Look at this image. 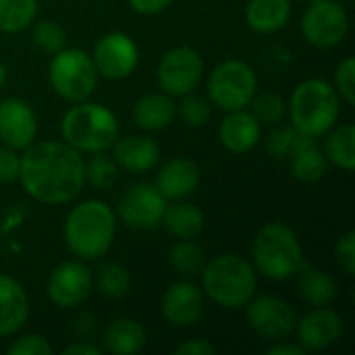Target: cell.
<instances>
[{
    "instance_id": "obj_21",
    "label": "cell",
    "mask_w": 355,
    "mask_h": 355,
    "mask_svg": "<svg viewBox=\"0 0 355 355\" xmlns=\"http://www.w3.org/2000/svg\"><path fill=\"white\" fill-rule=\"evenodd\" d=\"M29 316V300L21 283L0 275V337L15 335Z\"/></svg>"
},
{
    "instance_id": "obj_45",
    "label": "cell",
    "mask_w": 355,
    "mask_h": 355,
    "mask_svg": "<svg viewBox=\"0 0 355 355\" xmlns=\"http://www.w3.org/2000/svg\"><path fill=\"white\" fill-rule=\"evenodd\" d=\"M4 83H6V67L0 62V87H2Z\"/></svg>"
},
{
    "instance_id": "obj_2",
    "label": "cell",
    "mask_w": 355,
    "mask_h": 355,
    "mask_svg": "<svg viewBox=\"0 0 355 355\" xmlns=\"http://www.w3.org/2000/svg\"><path fill=\"white\" fill-rule=\"evenodd\" d=\"M116 235V214L100 200L75 206L64 223V243L81 260L102 258Z\"/></svg>"
},
{
    "instance_id": "obj_14",
    "label": "cell",
    "mask_w": 355,
    "mask_h": 355,
    "mask_svg": "<svg viewBox=\"0 0 355 355\" xmlns=\"http://www.w3.org/2000/svg\"><path fill=\"white\" fill-rule=\"evenodd\" d=\"M48 297L54 306L67 310L81 306L94 291V277L81 262H62L48 279Z\"/></svg>"
},
{
    "instance_id": "obj_41",
    "label": "cell",
    "mask_w": 355,
    "mask_h": 355,
    "mask_svg": "<svg viewBox=\"0 0 355 355\" xmlns=\"http://www.w3.org/2000/svg\"><path fill=\"white\" fill-rule=\"evenodd\" d=\"M177 355H214L216 354V347L206 341V339H189L185 343H181L177 349H175Z\"/></svg>"
},
{
    "instance_id": "obj_27",
    "label": "cell",
    "mask_w": 355,
    "mask_h": 355,
    "mask_svg": "<svg viewBox=\"0 0 355 355\" xmlns=\"http://www.w3.org/2000/svg\"><path fill=\"white\" fill-rule=\"evenodd\" d=\"M162 225L166 227V231L171 235H175L179 239H193L204 231L206 216H204L202 208H198L196 204L177 200V204H173V206L166 204Z\"/></svg>"
},
{
    "instance_id": "obj_19",
    "label": "cell",
    "mask_w": 355,
    "mask_h": 355,
    "mask_svg": "<svg viewBox=\"0 0 355 355\" xmlns=\"http://www.w3.org/2000/svg\"><path fill=\"white\" fill-rule=\"evenodd\" d=\"M200 185V171L189 158L168 160L156 177V189L166 202H177L189 198Z\"/></svg>"
},
{
    "instance_id": "obj_37",
    "label": "cell",
    "mask_w": 355,
    "mask_h": 355,
    "mask_svg": "<svg viewBox=\"0 0 355 355\" xmlns=\"http://www.w3.org/2000/svg\"><path fill=\"white\" fill-rule=\"evenodd\" d=\"M335 89L345 104H355V60L354 56H347L339 62L335 71Z\"/></svg>"
},
{
    "instance_id": "obj_8",
    "label": "cell",
    "mask_w": 355,
    "mask_h": 355,
    "mask_svg": "<svg viewBox=\"0 0 355 355\" xmlns=\"http://www.w3.org/2000/svg\"><path fill=\"white\" fill-rule=\"evenodd\" d=\"M256 89V75L243 60H225L208 77L210 102L225 112L248 108Z\"/></svg>"
},
{
    "instance_id": "obj_13",
    "label": "cell",
    "mask_w": 355,
    "mask_h": 355,
    "mask_svg": "<svg viewBox=\"0 0 355 355\" xmlns=\"http://www.w3.org/2000/svg\"><path fill=\"white\" fill-rule=\"evenodd\" d=\"M92 60L96 71L106 79H125L139 62V48L127 33L112 31L96 44Z\"/></svg>"
},
{
    "instance_id": "obj_39",
    "label": "cell",
    "mask_w": 355,
    "mask_h": 355,
    "mask_svg": "<svg viewBox=\"0 0 355 355\" xmlns=\"http://www.w3.org/2000/svg\"><path fill=\"white\" fill-rule=\"evenodd\" d=\"M335 258L337 264L347 272V275H355V233L347 231L335 245Z\"/></svg>"
},
{
    "instance_id": "obj_17",
    "label": "cell",
    "mask_w": 355,
    "mask_h": 355,
    "mask_svg": "<svg viewBox=\"0 0 355 355\" xmlns=\"http://www.w3.org/2000/svg\"><path fill=\"white\" fill-rule=\"evenodd\" d=\"M204 314V291L189 281L171 285L162 295V316L173 327H193Z\"/></svg>"
},
{
    "instance_id": "obj_9",
    "label": "cell",
    "mask_w": 355,
    "mask_h": 355,
    "mask_svg": "<svg viewBox=\"0 0 355 355\" xmlns=\"http://www.w3.org/2000/svg\"><path fill=\"white\" fill-rule=\"evenodd\" d=\"M349 31V15L337 0H312L302 19V33L316 48L339 46Z\"/></svg>"
},
{
    "instance_id": "obj_31",
    "label": "cell",
    "mask_w": 355,
    "mask_h": 355,
    "mask_svg": "<svg viewBox=\"0 0 355 355\" xmlns=\"http://www.w3.org/2000/svg\"><path fill=\"white\" fill-rule=\"evenodd\" d=\"M96 287L104 297L121 300L131 291L129 270L116 262H108V264L100 266V270L96 275Z\"/></svg>"
},
{
    "instance_id": "obj_35",
    "label": "cell",
    "mask_w": 355,
    "mask_h": 355,
    "mask_svg": "<svg viewBox=\"0 0 355 355\" xmlns=\"http://www.w3.org/2000/svg\"><path fill=\"white\" fill-rule=\"evenodd\" d=\"M304 137L306 135H302L295 127H277L266 137V150L270 156L279 160H289V156L295 152V148Z\"/></svg>"
},
{
    "instance_id": "obj_23",
    "label": "cell",
    "mask_w": 355,
    "mask_h": 355,
    "mask_svg": "<svg viewBox=\"0 0 355 355\" xmlns=\"http://www.w3.org/2000/svg\"><path fill=\"white\" fill-rule=\"evenodd\" d=\"M177 114V106L168 94H146L135 102L133 121L139 129L162 131L166 129Z\"/></svg>"
},
{
    "instance_id": "obj_20",
    "label": "cell",
    "mask_w": 355,
    "mask_h": 355,
    "mask_svg": "<svg viewBox=\"0 0 355 355\" xmlns=\"http://www.w3.org/2000/svg\"><path fill=\"white\" fill-rule=\"evenodd\" d=\"M260 133H262V125L245 108L231 110L218 127L220 144L233 154H245L254 150L256 144L260 141Z\"/></svg>"
},
{
    "instance_id": "obj_30",
    "label": "cell",
    "mask_w": 355,
    "mask_h": 355,
    "mask_svg": "<svg viewBox=\"0 0 355 355\" xmlns=\"http://www.w3.org/2000/svg\"><path fill=\"white\" fill-rule=\"evenodd\" d=\"M35 0H0V31L19 33L35 19Z\"/></svg>"
},
{
    "instance_id": "obj_3",
    "label": "cell",
    "mask_w": 355,
    "mask_h": 355,
    "mask_svg": "<svg viewBox=\"0 0 355 355\" xmlns=\"http://www.w3.org/2000/svg\"><path fill=\"white\" fill-rule=\"evenodd\" d=\"M202 291L220 308H243L258 289V277L252 262L237 254H220L202 268Z\"/></svg>"
},
{
    "instance_id": "obj_26",
    "label": "cell",
    "mask_w": 355,
    "mask_h": 355,
    "mask_svg": "<svg viewBox=\"0 0 355 355\" xmlns=\"http://www.w3.org/2000/svg\"><path fill=\"white\" fill-rule=\"evenodd\" d=\"M289 160L293 177L302 183H318L329 168V160L314 137H304Z\"/></svg>"
},
{
    "instance_id": "obj_5",
    "label": "cell",
    "mask_w": 355,
    "mask_h": 355,
    "mask_svg": "<svg viewBox=\"0 0 355 355\" xmlns=\"http://www.w3.org/2000/svg\"><path fill=\"white\" fill-rule=\"evenodd\" d=\"M252 260L254 268L272 281L295 277L306 262L297 235L285 223H268L258 231L252 243Z\"/></svg>"
},
{
    "instance_id": "obj_28",
    "label": "cell",
    "mask_w": 355,
    "mask_h": 355,
    "mask_svg": "<svg viewBox=\"0 0 355 355\" xmlns=\"http://www.w3.org/2000/svg\"><path fill=\"white\" fill-rule=\"evenodd\" d=\"M324 156L331 164L352 173L355 168V127L352 123L333 129L324 141Z\"/></svg>"
},
{
    "instance_id": "obj_42",
    "label": "cell",
    "mask_w": 355,
    "mask_h": 355,
    "mask_svg": "<svg viewBox=\"0 0 355 355\" xmlns=\"http://www.w3.org/2000/svg\"><path fill=\"white\" fill-rule=\"evenodd\" d=\"M173 0H129V4L133 6L135 12L139 15H156L162 12Z\"/></svg>"
},
{
    "instance_id": "obj_10",
    "label": "cell",
    "mask_w": 355,
    "mask_h": 355,
    "mask_svg": "<svg viewBox=\"0 0 355 355\" xmlns=\"http://www.w3.org/2000/svg\"><path fill=\"white\" fill-rule=\"evenodd\" d=\"M204 73L202 56L189 46H177L168 50L158 62V85L168 96H185L193 92Z\"/></svg>"
},
{
    "instance_id": "obj_25",
    "label": "cell",
    "mask_w": 355,
    "mask_h": 355,
    "mask_svg": "<svg viewBox=\"0 0 355 355\" xmlns=\"http://www.w3.org/2000/svg\"><path fill=\"white\" fill-rule=\"evenodd\" d=\"M291 17L289 0H250L245 8L248 25L258 33H275L287 25Z\"/></svg>"
},
{
    "instance_id": "obj_15",
    "label": "cell",
    "mask_w": 355,
    "mask_h": 355,
    "mask_svg": "<svg viewBox=\"0 0 355 355\" xmlns=\"http://www.w3.org/2000/svg\"><path fill=\"white\" fill-rule=\"evenodd\" d=\"M297 343L306 352H320L337 343L343 335V318L329 306H318L295 322Z\"/></svg>"
},
{
    "instance_id": "obj_36",
    "label": "cell",
    "mask_w": 355,
    "mask_h": 355,
    "mask_svg": "<svg viewBox=\"0 0 355 355\" xmlns=\"http://www.w3.org/2000/svg\"><path fill=\"white\" fill-rule=\"evenodd\" d=\"M179 114H181L185 125L204 127L212 116V108H210V102L206 98L196 96V94L189 92V94L183 96V102L179 104Z\"/></svg>"
},
{
    "instance_id": "obj_44",
    "label": "cell",
    "mask_w": 355,
    "mask_h": 355,
    "mask_svg": "<svg viewBox=\"0 0 355 355\" xmlns=\"http://www.w3.org/2000/svg\"><path fill=\"white\" fill-rule=\"evenodd\" d=\"M102 354V347L89 343V341H77V343H71L62 349V355H100Z\"/></svg>"
},
{
    "instance_id": "obj_12",
    "label": "cell",
    "mask_w": 355,
    "mask_h": 355,
    "mask_svg": "<svg viewBox=\"0 0 355 355\" xmlns=\"http://www.w3.org/2000/svg\"><path fill=\"white\" fill-rule=\"evenodd\" d=\"M166 200L152 183H133L119 200V216L131 229H156L162 225Z\"/></svg>"
},
{
    "instance_id": "obj_1",
    "label": "cell",
    "mask_w": 355,
    "mask_h": 355,
    "mask_svg": "<svg viewBox=\"0 0 355 355\" xmlns=\"http://www.w3.org/2000/svg\"><path fill=\"white\" fill-rule=\"evenodd\" d=\"M85 160L67 141H40L25 148L19 181L42 204H67L85 185Z\"/></svg>"
},
{
    "instance_id": "obj_34",
    "label": "cell",
    "mask_w": 355,
    "mask_h": 355,
    "mask_svg": "<svg viewBox=\"0 0 355 355\" xmlns=\"http://www.w3.org/2000/svg\"><path fill=\"white\" fill-rule=\"evenodd\" d=\"M33 42L35 46L46 52V54H56L64 48L67 44V33L60 27V23L50 21V19H42L33 25Z\"/></svg>"
},
{
    "instance_id": "obj_11",
    "label": "cell",
    "mask_w": 355,
    "mask_h": 355,
    "mask_svg": "<svg viewBox=\"0 0 355 355\" xmlns=\"http://www.w3.org/2000/svg\"><path fill=\"white\" fill-rule=\"evenodd\" d=\"M245 320L256 335L279 341L293 333L297 316L295 310L277 295H254L245 304Z\"/></svg>"
},
{
    "instance_id": "obj_24",
    "label": "cell",
    "mask_w": 355,
    "mask_h": 355,
    "mask_svg": "<svg viewBox=\"0 0 355 355\" xmlns=\"http://www.w3.org/2000/svg\"><path fill=\"white\" fill-rule=\"evenodd\" d=\"M295 277L300 279V295H302V300L306 304L314 306V308L331 306L339 295V287H337L335 279L329 272H324V270H320V268H316L312 264L304 262Z\"/></svg>"
},
{
    "instance_id": "obj_18",
    "label": "cell",
    "mask_w": 355,
    "mask_h": 355,
    "mask_svg": "<svg viewBox=\"0 0 355 355\" xmlns=\"http://www.w3.org/2000/svg\"><path fill=\"white\" fill-rule=\"evenodd\" d=\"M112 148L114 162L129 173H148L160 162V146L150 135H127L123 139L116 137Z\"/></svg>"
},
{
    "instance_id": "obj_6",
    "label": "cell",
    "mask_w": 355,
    "mask_h": 355,
    "mask_svg": "<svg viewBox=\"0 0 355 355\" xmlns=\"http://www.w3.org/2000/svg\"><path fill=\"white\" fill-rule=\"evenodd\" d=\"M62 139L77 152H106L119 137L116 116L98 102H75L62 116Z\"/></svg>"
},
{
    "instance_id": "obj_46",
    "label": "cell",
    "mask_w": 355,
    "mask_h": 355,
    "mask_svg": "<svg viewBox=\"0 0 355 355\" xmlns=\"http://www.w3.org/2000/svg\"><path fill=\"white\" fill-rule=\"evenodd\" d=\"M302 2H312V0H302Z\"/></svg>"
},
{
    "instance_id": "obj_29",
    "label": "cell",
    "mask_w": 355,
    "mask_h": 355,
    "mask_svg": "<svg viewBox=\"0 0 355 355\" xmlns=\"http://www.w3.org/2000/svg\"><path fill=\"white\" fill-rule=\"evenodd\" d=\"M168 264L175 272H179L183 277H196L202 272V268L206 264V254L191 239H181L177 245L171 248Z\"/></svg>"
},
{
    "instance_id": "obj_38",
    "label": "cell",
    "mask_w": 355,
    "mask_h": 355,
    "mask_svg": "<svg viewBox=\"0 0 355 355\" xmlns=\"http://www.w3.org/2000/svg\"><path fill=\"white\" fill-rule=\"evenodd\" d=\"M52 347L42 335H23L12 341L8 355H50Z\"/></svg>"
},
{
    "instance_id": "obj_32",
    "label": "cell",
    "mask_w": 355,
    "mask_h": 355,
    "mask_svg": "<svg viewBox=\"0 0 355 355\" xmlns=\"http://www.w3.org/2000/svg\"><path fill=\"white\" fill-rule=\"evenodd\" d=\"M85 181L96 189H110L119 179V164L112 156L104 152H94V156L83 164Z\"/></svg>"
},
{
    "instance_id": "obj_4",
    "label": "cell",
    "mask_w": 355,
    "mask_h": 355,
    "mask_svg": "<svg viewBox=\"0 0 355 355\" xmlns=\"http://www.w3.org/2000/svg\"><path fill=\"white\" fill-rule=\"evenodd\" d=\"M293 127L306 137H322L329 133L341 114V98L337 89L324 79L302 81L289 104Z\"/></svg>"
},
{
    "instance_id": "obj_43",
    "label": "cell",
    "mask_w": 355,
    "mask_h": 355,
    "mask_svg": "<svg viewBox=\"0 0 355 355\" xmlns=\"http://www.w3.org/2000/svg\"><path fill=\"white\" fill-rule=\"evenodd\" d=\"M266 354L268 355H304L306 354V349H304L300 343H287L285 339H279V343L270 345V347L266 349Z\"/></svg>"
},
{
    "instance_id": "obj_16",
    "label": "cell",
    "mask_w": 355,
    "mask_h": 355,
    "mask_svg": "<svg viewBox=\"0 0 355 355\" xmlns=\"http://www.w3.org/2000/svg\"><path fill=\"white\" fill-rule=\"evenodd\" d=\"M37 119L31 106L19 98L0 102V139L12 150H25L35 141Z\"/></svg>"
},
{
    "instance_id": "obj_33",
    "label": "cell",
    "mask_w": 355,
    "mask_h": 355,
    "mask_svg": "<svg viewBox=\"0 0 355 355\" xmlns=\"http://www.w3.org/2000/svg\"><path fill=\"white\" fill-rule=\"evenodd\" d=\"M252 106V114L256 116V121L260 125H275V123H281L285 112H287V104L281 96L277 94H270V92H262V94H256L250 102Z\"/></svg>"
},
{
    "instance_id": "obj_7",
    "label": "cell",
    "mask_w": 355,
    "mask_h": 355,
    "mask_svg": "<svg viewBox=\"0 0 355 355\" xmlns=\"http://www.w3.org/2000/svg\"><path fill=\"white\" fill-rule=\"evenodd\" d=\"M52 56L48 69L52 89L69 102L87 100L98 83V71L92 56L79 48H62Z\"/></svg>"
},
{
    "instance_id": "obj_40",
    "label": "cell",
    "mask_w": 355,
    "mask_h": 355,
    "mask_svg": "<svg viewBox=\"0 0 355 355\" xmlns=\"http://www.w3.org/2000/svg\"><path fill=\"white\" fill-rule=\"evenodd\" d=\"M21 156L8 146H0V183H10L19 179Z\"/></svg>"
},
{
    "instance_id": "obj_22",
    "label": "cell",
    "mask_w": 355,
    "mask_h": 355,
    "mask_svg": "<svg viewBox=\"0 0 355 355\" xmlns=\"http://www.w3.org/2000/svg\"><path fill=\"white\" fill-rule=\"evenodd\" d=\"M146 347V329L131 318L112 320L102 335V349L112 355L139 354Z\"/></svg>"
}]
</instances>
